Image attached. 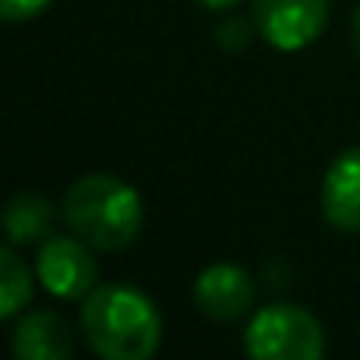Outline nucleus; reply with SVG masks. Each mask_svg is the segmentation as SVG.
I'll return each instance as SVG.
<instances>
[{"mask_svg": "<svg viewBox=\"0 0 360 360\" xmlns=\"http://www.w3.org/2000/svg\"><path fill=\"white\" fill-rule=\"evenodd\" d=\"M82 328L106 360H148L159 349L162 321L155 304L134 286H99L82 304Z\"/></svg>", "mask_w": 360, "mask_h": 360, "instance_id": "f257e3e1", "label": "nucleus"}, {"mask_svg": "<svg viewBox=\"0 0 360 360\" xmlns=\"http://www.w3.org/2000/svg\"><path fill=\"white\" fill-rule=\"evenodd\" d=\"M64 223L96 251H124L141 233L145 205L120 176L89 173L64 195Z\"/></svg>", "mask_w": 360, "mask_h": 360, "instance_id": "f03ea898", "label": "nucleus"}, {"mask_svg": "<svg viewBox=\"0 0 360 360\" xmlns=\"http://www.w3.org/2000/svg\"><path fill=\"white\" fill-rule=\"evenodd\" d=\"M244 349L258 360H321L325 332L311 311L293 304H269L248 321Z\"/></svg>", "mask_w": 360, "mask_h": 360, "instance_id": "7ed1b4c3", "label": "nucleus"}, {"mask_svg": "<svg viewBox=\"0 0 360 360\" xmlns=\"http://www.w3.org/2000/svg\"><path fill=\"white\" fill-rule=\"evenodd\" d=\"M328 25V0H255L258 36L283 53L311 46Z\"/></svg>", "mask_w": 360, "mask_h": 360, "instance_id": "20e7f679", "label": "nucleus"}, {"mask_svg": "<svg viewBox=\"0 0 360 360\" xmlns=\"http://www.w3.org/2000/svg\"><path fill=\"white\" fill-rule=\"evenodd\" d=\"M78 233L75 237H50L36 255L39 283L60 300H82L96 286V258Z\"/></svg>", "mask_w": 360, "mask_h": 360, "instance_id": "39448f33", "label": "nucleus"}, {"mask_svg": "<svg viewBox=\"0 0 360 360\" xmlns=\"http://www.w3.org/2000/svg\"><path fill=\"white\" fill-rule=\"evenodd\" d=\"M195 304L216 321H233L255 304V279L233 262H216L195 279Z\"/></svg>", "mask_w": 360, "mask_h": 360, "instance_id": "423d86ee", "label": "nucleus"}, {"mask_svg": "<svg viewBox=\"0 0 360 360\" xmlns=\"http://www.w3.org/2000/svg\"><path fill=\"white\" fill-rule=\"evenodd\" d=\"M321 212L328 226L342 233H360V148L332 159L321 180Z\"/></svg>", "mask_w": 360, "mask_h": 360, "instance_id": "0eeeda50", "label": "nucleus"}, {"mask_svg": "<svg viewBox=\"0 0 360 360\" xmlns=\"http://www.w3.org/2000/svg\"><path fill=\"white\" fill-rule=\"evenodd\" d=\"M71 349L75 335L53 311H29L15 328V353L22 360H68Z\"/></svg>", "mask_w": 360, "mask_h": 360, "instance_id": "6e6552de", "label": "nucleus"}, {"mask_svg": "<svg viewBox=\"0 0 360 360\" xmlns=\"http://www.w3.org/2000/svg\"><path fill=\"white\" fill-rule=\"evenodd\" d=\"M53 205L46 195L39 191H18L11 202H8V212H4V226H8V237L15 244H29V240H39L53 230Z\"/></svg>", "mask_w": 360, "mask_h": 360, "instance_id": "1a4fd4ad", "label": "nucleus"}, {"mask_svg": "<svg viewBox=\"0 0 360 360\" xmlns=\"http://www.w3.org/2000/svg\"><path fill=\"white\" fill-rule=\"evenodd\" d=\"M32 300V276L29 265L18 258L15 248L0 251V318H15Z\"/></svg>", "mask_w": 360, "mask_h": 360, "instance_id": "9d476101", "label": "nucleus"}, {"mask_svg": "<svg viewBox=\"0 0 360 360\" xmlns=\"http://www.w3.org/2000/svg\"><path fill=\"white\" fill-rule=\"evenodd\" d=\"M50 4L53 0H0V15H4V22H29Z\"/></svg>", "mask_w": 360, "mask_h": 360, "instance_id": "9b49d317", "label": "nucleus"}, {"mask_svg": "<svg viewBox=\"0 0 360 360\" xmlns=\"http://www.w3.org/2000/svg\"><path fill=\"white\" fill-rule=\"evenodd\" d=\"M216 39H219L226 50H233V53H237V50H244V46H248V39H251V25H248L244 18H230L226 25H219V29H216Z\"/></svg>", "mask_w": 360, "mask_h": 360, "instance_id": "f8f14e48", "label": "nucleus"}, {"mask_svg": "<svg viewBox=\"0 0 360 360\" xmlns=\"http://www.w3.org/2000/svg\"><path fill=\"white\" fill-rule=\"evenodd\" d=\"M202 8H209V11H226V8H237L240 0H198Z\"/></svg>", "mask_w": 360, "mask_h": 360, "instance_id": "ddd939ff", "label": "nucleus"}, {"mask_svg": "<svg viewBox=\"0 0 360 360\" xmlns=\"http://www.w3.org/2000/svg\"><path fill=\"white\" fill-rule=\"evenodd\" d=\"M353 50H356V57H360V8H356V15H353Z\"/></svg>", "mask_w": 360, "mask_h": 360, "instance_id": "4468645a", "label": "nucleus"}]
</instances>
